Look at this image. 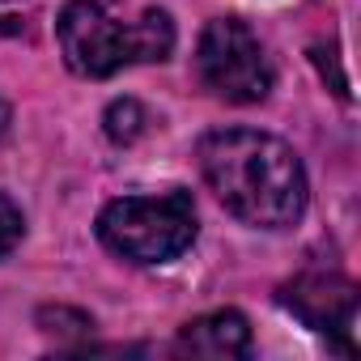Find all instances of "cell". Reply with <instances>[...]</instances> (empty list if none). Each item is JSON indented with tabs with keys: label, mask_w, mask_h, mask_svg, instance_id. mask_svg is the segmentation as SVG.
I'll use <instances>...</instances> for the list:
<instances>
[{
	"label": "cell",
	"mask_w": 361,
	"mask_h": 361,
	"mask_svg": "<svg viewBox=\"0 0 361 361\" xmlns=\"http://www.w3.org/2000/svg\"><path fill=\"white\" fill-rule=\"evenodd\" d=\"M5 128H9V106H5V98H0V136H5Z\"/></svg>",
	"instance_id": "9"
},
{
	"label": "cell",
	"mask_w": 361,
	"mask_h": 361,
	"mask_svg": "<svg viewBox=\"0 0 361 361\" xmlns=\"http://www.w3.org/2000/svg\"><path fill=\"white\" fill-rule=\"evenodd\" d=\"M196 73L221 102L251 106L272 94V60L255 30L238 18H213L196 47Z\"/></svg>",
	"instance_id": "4"
},
{
	"label": "cell",
	"mask_w": 361,
	"mask_h": 361,
	"mask_svg": "<svg viewBox=\"0 0 361 361\" xmlns=\"http://www.w3.org/2000/svg\"><path fill=\"white\" fill-rule=\"evenodd\" d=\"M178 348L192 353V357H209V361L247 357L251 353V323L238 310H209V314L183 323Z\"/></svg>",
	"instance_id": "6"
},
{
	"label": "cell",
	"mask_w": 361,
	"mask_h": 361,
	"mask_svg": "<svg viewBox=\"0 0 361 361\" xmlns=\"http://www.w3.org/2000/svg\"><path fill=\"white\" fill-rule=\"evenodd\" d=\"M145 123H149V115H145V106L136 98H115L106 106V115H102V128H106V136L115 145H132L145 132Z\"/></svg>",
	"instance_id": "7"
},
{
	"label": "cell",
	"mask_w": 361,
	"mask_h": 361,
	"mask_svg": "<svg viewBox=\"0 0 361 361\" xmlns=\"http://www.w3.org/2000/svg\"><path fill=\"white\" fill-rule=\"evenodd\" d=\"M22 234H26V221H22V209L0 192V259H5L18 243H22Z\"/></svg>",
	"instance_id": "8"
},
{
	"label": "cell",
	"mask_w": 361,
	"mask_h": 361,
	"mask_svg": "<svg viewBox=\"0 0 361 361\" xmlns=\"http://www.w3.org/2000/svg\"><path fill=\"white\" fill-rule=\"evenodd\" d=\"M281 302L314 331L336 336L344 353H353V323H357V289L336 272H302L281 289Z\"/></svg>",
	"instance_id": "5"
},
{
	"label": "cell",
	"mask_w": 361,
	"mask_h": 361,
	"mask_svg": "<svg viewBox=\"0 0 361 361\" xmlns=\"http://www.w3.org/2000/svg\"><path fill=\"white\" fill-rule=\"evenodd\" d=\"M196 157L213 196L243 226L285 230L306 213V170L281 136L255 128H217L200 140Z\"/></svg>",
	"instance_id": "1"
},
{
	"label": "cell",
	"mask_w": 361,
	"mask_h": 361,
	"mask_svg": "<svg viewBox=\"0 0 361 361\" xmlns=\"http://www.w3.org/2000/svg\"><path fill=\"white\" fill-rule=\"evenodd\" d=\"M98 238L128 264H170L196 243V204L188 192L119 196L98 213Z\"/></svg>",
	"instance_id": "3"
},
{
	"label": "cell",
	"mask_w": 361,
	"mask_h": 361,
	"mask_svg": "<svg viewBox=\"0 0 361 361\" xmlns=\"http://www.w3.org/2000/svg\"><path fill=\"white\" fill-rule=\"evenodd\" d=\"M64 64L77 77L102 81L132 64H161L174 51V22L166 9H145L140 22L123 26L94 0H68L56 22Z\"/></svg>",
	"instance_id": "2"
}]
</instances>
